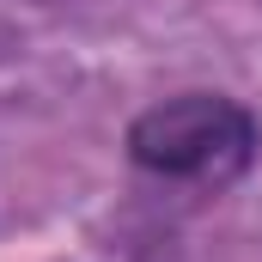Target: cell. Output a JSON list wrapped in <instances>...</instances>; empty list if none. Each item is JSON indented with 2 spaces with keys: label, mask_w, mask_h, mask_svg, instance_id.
<instances>
[{
  "label": "cell",
  "mask_w": 262,
  "mask_h": 262,
  "mask_svg": "<svg viewBox=\"0 0 262 262\" xmlns=\"http://www.w3.org/2000/svg\"><path fill=\"white\" fill-rule=\"evenodd\" d=\"M256 116L226 92H177L128 122V159L177 183H232L256 165Z\"/></svg>",
  "instance_id": "cell-1"
}]
</instances>
